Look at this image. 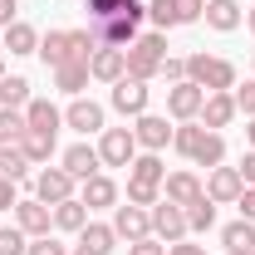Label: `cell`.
<instances>
[{"label": "cell", "instance_id": "6da1fadb", "mask_svg": "<svg viewBox=\"0 0 255 255\" xmlns=\"http://www.w3.org/2000/svg\"><path fill=\"white\" fill-rule=\"evenodd\" d=\"M94 49H98V39L94 30H49L44 39H39V54H44V64H69V59H79V64H89L94 59Z\"/></svg>", "mask_w": 255, "mask_h": 255}, {"label": "cell", "instance_id": "7a4b0ae2", "mask_svg": "<svg viewBox=\"0 0 255 255\" xmlns=\"http://www.w3.org/2000/svg\"><path fill=\"white\" fill-rule=\"evenodd\" d=\"M142 15H147V5H142V0H128L118 15H108V20H94L89 30H94V39L103 44V49H128V44L137 39V25H142Z\"/></svg>", "mask_w": 255, "mask_h": 255}, {"label": "cell", "instance_id": "3957f363", "mask_svg": "<svg viewBox=\"0 0 255 255\" xmlns=\"http://www.w3.org/2000/svg\"><path fill=\"white\" fill-rule=\"evenodd\" d=\"M123 54H128V74L147 84V79H157V74H162V59H167V34H137Z\"/></svg>", "mask_w": 255, "mask_h": 255}, {"label": "cell", "instance_id": "277c9868", "mask_svg": "<svg viewBox=\"0 0 255 255\" xmlns=\"http://www.w3.org/2000/svg\"><path fill=\"white\" fill-rule=\"evenodd\" d=\"M187 79L206 94H226L236 89V64L231 59H211V54H191L187 59Z\"/></svg>", "mask_w": 255, "mask_h": 255}, {"label": "cell", "instance_id": "5b68a950", "mask_svg": "<svg viewBox=\"0 0 255 255\" xmlns=\"http://www.w3.org/2000/svg\"><path fill=\"white\" fill-rule=\"evenodd\" d=\"M98 157L108 162V167H132V157H137V137H132V128H103Z\"/></svg>", "mask_w": 255, "mask_h": 255}, {"label": "cell", "instance_id": "8992f818", "mask_svg": "<svg viewBox=\"0 0 255 255\" xmlns=\"http://www.w3.org/2000/svg\"><path fill=\"white\" fill-rule=\"evenodd\" d=\"M152 236L167 241V246H177V241L187 236V211H182V206H172V201L162 196L157 206H152Z\"/></svg>", "mask_w": 255, "mask_h": 255}, {"label": "cell", "instance_id": "52a82bcc", "mask_svg": "<svg viewBox=\"0 0 255 255\" xmlns=\"http://www.w3.org/2000/svg\"><path fill=\"white\" fill-rule=\"evenodd\" d=\"M201 103H206V89H196L191 79H182V84H172V89H167V108H172V118H177V123H191V118L201 113Z\"/></svg>", "mask_w": 255, "mask_h": 255}, {"label": "cell", "instance_id": "ba28073f", "mask_svg": "<svg viewBox=\"0 0 255 255\" xmlns=\"http://www.w3.org/2000/svg\"><path fill=\"white\" fill-rule=\"evenodd\" d=\"M113 231H118V241H142V236H152V211L147 206H118L113 211Z\"/></svg>", "mask_w": 255, "mask_h": 255}, {"label": "cell", "instance_id": "9c48e42d", "mask_svg": "<svg viewBox=\"0 0 255 255\" xmlns=\"http://www.w3.org/2000/svg\"><path fill=\"white\" fill-rule=\"evenodd\" d=\"M113 108L128 113V118L147 113V84H142V79H132V74H123V79L113 84Z\"/></svg>", "mask_w": 255, "mask_h": 255}, {"label": "cell", "instance_id": "30bf717a", "mask_svg": "<svg viewBox=\"0 0 255 255\" xmlns=\"http://www.w3.org/2000/svg\"><path fill=\"white\" fill-rule=\"evenodd\" d=\"M34 191H39V201H44V206H59V201L74 196V177H69L64 167H44V172L34 177Z\"/></svg>", "mask_w": 255, "mask_h": 255}, {"label": "cell", "instance_id": "8fae6325", "mask_svg": "<svg viewBox=\"0 0 255 255\" xmlns=\"http://www.w3.org/2000/svg\"><path fill=\"white\" fill-rule=\"evenodd\" d=\"M132 137H137V147H147V152H162V147L172 142V128H167V118H157V113H137V123H132Z\"/></svg>", "mask_w": 255, "mask_h": 255}, {"label": "cell", "instance_id": "7c38bea8", "mask_svg": "<svg viewBox=\"0 0 255 255\" xmlns=\"http://www.w3.org/2000/svg\"><path fill=\"white\" fill-rule=\"evenodd\" d=\"M15 226H20L25 236H49V226H54V206H44L39 196H34V201H20V206H15Z\"/></svg>", "mask_w": 255, "mask_h": 255}, {"label": "cell", "instance_id": "4fadbf2b", "mask_svg": "<svg viewBox=\"0 0 255 255\" xmlns=\"http://www.w3.org/2000/svg\"><path fill=\"white\" fill-rule=\"evenodd\" d=\"M236 113H241V108H236V94L226 89V94H206V103H201V113H196V118H201V128H211V132H216V128H226Z\"/></svg>", "mask_w": 255, "mask_h": 255}, {"label": "cell", "instance_id": "5bb4252c", "mask_svg": "<svg viewBox=\"0 0 255 255\" xmlns=\"http://www.w3.org/2000/svg\"><path fill=\"white\" fill-rule=\"evenodd\" d=\"M89 74L103 79V84H118V79L128 74V54H123V49H103V44H98L94 59H89Z\"/></svg>", "mask_w": 255, "mask_h": 255}, {"label": "cell", "instance_id": "9a60e30c", "mask_svg": "<svg viewBox=\"0 0 255 255\" xmlns=\"http://www.w3.org/2000/svg\"><path fill=\"white\" fill-rule=\"evenodd\" d=\"M246 191V182H241V172L236 167H211V182H206V196L221 206V201H236Z\"/></svg>", "mask_w": 255, "mask_h": 255}, {"label": "cell", "instance_id": "2e32d148", "mask_svg": "<svg viewBox=\"0 0 255 255\" xmlns=\"http://www.w3.org/2000/svg\"><path fill=\"white\" fill-rule=\"evenodd\" d=\"M162 196H167L172 206H191L196 196H206V187H201V182H196L191 172H172V177L162 182Z\"/></svg>", "mask_w": 255, "mask_h": 255}, {"label": "cell", "instance_id": "e0dca14e", "mask_svg": "<svg viewBox=\"0 0 255 255\" xmlns=\"http://www.w3.org/2000/svg\"><path fill=\"white\" fill-rule=\"evenodd\" d=\"M98 147H89V142H74V147H69V152H64V172H69V177H74V182H84V177H94L98 172Z\"/></svg>", "mask_w": 255, "mask_h": 255}, {"label": "cell", "instance_id": "ac0fdd59", "mask_svg": "<svg viewBox=\"0 0 255 255\" xmlns=\"http://www.w3.org/2000/svg\"><path fill=\"white\" fill-rule=\"evenodd\" d=\"M79 201H84L89 211H94V206H113V201H118V182H113V177H103V172H94V177H84Z\"/></svg>", "mask_w": 255, "mask_h": 255}, {"label": "cell", "instance_id": "d6986e66", "mask_svg": "<svg viewBox=\"0 0 255 255\" xmlns=\"http://www.w3.org/2000/svg\"><path fill=\"white\" fill-rule=\"evenodd\" d=\"M64 123H69V128H79V132H98V128H103V108H98L94 98H79V103H69Z\"/></svg>", "mask_w": 255, "mask_h": 255}, {"label": "cell", "instance_id": "ffe728a7", "mask_svg": "<svg viewBox=\"0 0 255 255\" xmlns=\"http://www.w3.org/2000/svg\"><path fill=\"white\" fill-rule=\"evenodd\" d=\"M25 123L30 128H39V132H59V123H64V113L49 103V98H30L25 103Z\"/></svg>", "mask_w": 255, "mask_h": 255}, {"label": "cell", "instance_id": "44dd1931", "mask_svg": "<svg viewBox=\"0 0 255 255\" xmlns=\"http://www.w3.org/2000/svg\"><path fill=\"white\" fill-rule=\"evenodd\" d=\"M201 15H206V25H211V30H236V25H241V5H236V0H206V10H201Z\"/></svg>", "mask_w": 255, "mask_h": 255}, {"label": "cell", "instance_id": "7402d4cb", "mask_svg": "<svg viewBox=\"0 0 255 255\" xmlns=\"http://www.w3.org/2000/svg\"><path fill=\"white\" fill-rule=\"evenodd\" d=\"M221 157H226V137L206 128V132H201V142L191 147V162H196V167H221Z\"/></svg>", "mask_w": 255, "mask_h": 255}, {"label": "cell", "instance_id": "603a6c76", "mask_svg": "<svg viewBox=\"0 0 255 255\" xmlns=\"http://www.w3.org/2000/svg\"><path fill=\"white\" fill-rule=\"evenodd\" d=\"M5 49H10V54H39V34H34V25H25V20L5 25Z\"/></svg>", "mask_w": 255, "mask_h": 255}, {"label": "cell", "instance_id": "cb8c5ba5", "mask_svg": "<svg viewBox=\"0 0 255 255\" xmlns=\"http://www.w3.org/2000/svg\"><path fill=\"white\" fill-rule=\"evenodd\" d=\"M25 172H30L25 147H20V142H0V177H5V182H20Z\"/></svg>", "mask_w": 255, "mask_h": 255}, {"label": "cell", "instance_id": "d4e9b609", "mask_svg": "<svg viewBox=\"0 0 255 255\" xmlns=\"http://www.w3.org/2000/svg\"><path fill=\"white\" fill-rule=\"evenodd\" d=\"M128 182H147V187H162L167 182V167H162L157 152H142V157H132V177Z\"/></svg>", "mask_w": 255, "mask_h": 255}, {"label": "cell", "instance_id": "484cf974", "mask_svg": "<svg viewBox=\"0 0 255 255\" xmlns=\"http://www.w3.org/2000/svg\"><path fill=\"white\" fill-rule=\"evenodd\" d=\"M54 226H59V231H84V226H89V206H84L79 196L59 201V206H54Z\"/></svg>", "mask_w": 255, "mask_h": 255}, {"label": "cell", "instance_id": "4316f807", "mask_svg": "<svg viewBox=\"0 0 255 255\" xmlns=\"http://www.w3.org/2000/svg\"><path fill=\"white\" fill-rule=\"evenodd\" d=\"M79 246H89V251L108 255L113 246H118V231H113V226H98V221H89L84 231H79Z\"/></svg>", "mask_w": 255, "mask_h": 255}, {"label": "cell", "instance_id": "83f0119b", "mask_svg": "<svg viewBox=\"0 0 255 255\" xmlns=\"http://www.w3.org/2000/svg\"><path fill=\"white\" fill-rule=\"evenodd\" d=\"M25 103H30V79L5 74L0 79V108H25Z\"/></svg>", "mask_w": 255, "mask_h": 255}, {"label": "cell", "instance_id": "f1b7e54d", "mask_svg": "<svg viewBox=\"0 0 255 255\" xmlns=\"http://www.w3.org/2000/svg\"><path fill=\"white\" fill-rule=\"evenodd\" d=\"M20 147H25V157H30V162H49V157H54V132L30 128V132L20 137Z\"/></svg>", "mask_w": 255, "mask_h": 255}, {"label": "cell", "instance_id": "f546056e", "mask_svg": "<svg viewBox=\"0 0 255 255\" xmlns=\"http://www.w3.org/2000/svg\"><path fill=\"white\" fill-rule=\"evenodd\" d=\"M182 211H187V231H211V226H216V201H211V196H196Z\"/></svg>", "mask_w": 255, "mask_h": 255}, {"label": "cell", "instance_id": "4dcf8cb0", "mask_svg": "<svg viewBox=\"0 0 255 255\" xmlns=\"http://www.w3.org/2000/svg\"><path fill=\"white\" fill-rule=\"evenodd\" d=\"M54 84H59L64 94H79V89L89 84V64H79V59L59 64V69H54Z\"/></svg>", "mask_w": 255, "mask_h": 255}, {"label": "cell", "instance_id": "1f68e13d", "mask_svg": "<svg viewBox=\"0 0 255 255\" xmlns=\"http://www.w3.org/2000/svg\"><path fill=\"white\" fill-rule=\"evenodd\" d=\"M221 241H226V251H255V226L241 216V221H231L221 231Z\"/></svg>", "mask_w": 255, "mask_h": 255}, {"label": "cell", "instance_id": "d6a6232c", "mask_svg": "<svg viewBox=\"0 0 255 255\" xmlns=\"http://www.w3.org/2000/svg\"><path fill=\"white\" fill-rule=\"evenodd\" d=\"M25 132H30V123L20 108H0V142H20Z\"/></svg>", "mask_w": 255, "mask_h": 255}, {"label": "cell", "instance_id": "836d02e7", "mask_svg": "<svg viewBox=\"0 0 255 255\" xmlns=\"http://www.w3.org/2000/svg\"><path fill=\"white\" fill-rule=\"evenodd\" d=\"M201 132H206L201 123H182V128H172V147H177L182 157H191V147L201 142Z\"/></svg>", "mask_w": 255, "mask_h": 255}, {"label": "cell", "instance_id": "e575fe53", "mask_svg": "<svg viewBox=\"0 0 255 255\" xmlns=\"http://www.w3.org/2000/svg\"><path fill=\"white\" fill-rule=\"evenodd\" d=\"M30 251V236L20 226H0V255H25Z\"/></svg>", "mask_w": 255, "mask_h": 255}, {"label": "cell", "instance_id": "d590c367", "mask_svg": "<svg viewBox=\"0 0 255 255\" xmlns=\"http://www.w3.org/2000/svg\"><path fill=\"white\" fill-rule=\"evenodd\" d=\"M147 15H152V25H157V30L182 25V20H177V0H152V5H147Z\"/></svg>", "mask_w": 255, "mask_h": 255}, {"label": "cell", "instance_id": "8d00e7d4", "mask_svg": "<svg viewBox=\"0 0 255 255\" xmlns=\"http://www.w3.org/2000/svg\"><path fill=\"white\" fill-rule=\"evenodd\" d=\"M128 201H132V206H157V201H162V187H147V182H128Z\"/></svg>", "mask_w": 255, "mask_h": 255}, {"label": "cell", "instance_id": "74e56055", "mask_svg": "<svg viewBox=\"0 0 255 255\" xmlns=\"http://www.w3.org/2000/svg\"><path fill=\"white\" fill-rule=\"evenodd\" d=\"M128 0H89V20H108V15H118Z\"/></svg>", "mask_w": 255, "mask_h": 255}, {"label": "cell", "instance_id": "f35d334b", "mask_svg": "<svg viewBox=\"0 0 255 255\" xmlns=\"http://www.w3.org/2000/svg\"><path fill=\"white\" fill-rule=\"evenodd\" d=\"M128 255H167V246H162L157 236H142V241H132V246H128Z\"/></svg>", "mask_w": 255, "mask_h": 255}, {"label": "cell", "instance_id": "ab89813d", "mask_svg": "<svg viewBox=\"0 0 255 255\" xmlns=\"http://www.w3.org/2000/svg\"><path fill=\"white\" fill-rule=\"evenodd\" d=\"M25 255H69V251H64L59 241H49V236H34V241H30V251H25Z\"/></svg>", "mask_w": 255, "mask_h": 255}, {"label": "cell", "instance_id": "60d3db41", "mask_svg": "<svg viewBox=\"0 0 255 255\" xmlns=\"http://www.w3.org/2000/svg\"><path fill=\"white\" fill-rule=\"evenodd\" d=\"M201 10H206V0H177V20H182V25L201 20Z\"/></svg>", "mask_w": 255, "mask_h": 255}, {"label": "cell", "instance_id": "b9f144b4", "mask_svg": "<svg viewBox=\"0 0 255 255\" xmlns=\"http://www.w3.org/2000/svg\"><path fill=\"white\" fill-rule=\"evenodd\" d=\"M162 74H167V84H182V79H187V59H172V54H167V59H162Z\"/></svg>", "mask_w": 255, "mask_h": 255}, {"label": "cell", "instance_id": "7bdbcfd3", "mask_svg": "<svg viewBox=\"0 0 255 255\" xmlns=\"http://www.w3.org/2000/svg\"><path fill=\"white\" fill-rule=\"evenodd\" d=\"M236 108H246V113L255 118V79L246 84V89H236Z\"/></svg>", "mask_w": 255, "mask_h": 255}, {"label": "cell", "instance_id": "ee69618b", "mask_svg": "<svg viewBox=\"0 0 255 255\" xmlns=\"http://www.w3.org/2000/svg\"><path fill=\"white\" fill-rule=\"evenodd\" d=\"M20 206V196H15V182H5L0 177V211H15Z\"/></svg>", "mask_w": 255, "mask_h": 255}, {"label": "cell", "instance_id": "f6af8a7d", "mask_svg": "<svg viewBox=\"0 0 255 255\" xmlns=\"http://www.w3.org/2000/svg\"><path fill=\"white\" fill-rule=\"evenodd\" d=\"M236 206H241V216H246V221H255V187L241 191V196H236Z\"/></svg>", "mask_w": 255, "mask_h": 255}, {"label": "cell", "instance_id": "bcb514c9", "mask_svg": "<svg viewBox=\"0 0 255 255\" xmlns=\"http://www.w3.org/2000/svg\"><path fill=\"white\" fill-rule=\"evenodd\" d=\"M236 172H241V182H246V187H255V147L241 157V167H236Z\"/></svg>", "mask_w": 255, "mask_h": 255}, {"label": "cell", "instance_id": "7dc6e473", "mask_svg": "<svg viewBox=\"0 0 255 255\" xmlns=\"http://www.w3.org/2000/svg\"><path fill=\"white\" fill-rule=\"evenodd\" d=\"M167 255H206V246H191V241H177V246H167Z\"/></svg>", "mask_w": 255, "mask_h": 255}, {"label": "cell", "instance_id": "c3c4849f", "mask_svg": "<svg viewBox=\"0 0 255 255\" xmlns=\"http://www.w3.org/2000/svg\"><path fill=\"white\" fill-rule=\"evenodd\" d=\"M0 25H15V0H0Z\"/></svg>", "mask_w": 255, "mask_h": 255}, {"label": "cell", "instance_id": "681fc988", "mask_svg": "<svg viewBox=\"0 0 255 255\" xmlns=\"http://www.w3.org/2000/svg\"><path fill=\"white\" fill-rule=\"evenodd\" d=\"M246 137H251V147H255V123H251V128H246Z\"/></svg>", "mask_w": 255, "mask_h": 255}, {"label": "cell", "instance_id": "f907efd6", "mask_svg": "<svg viewBox=\"0 0 255 255\" xmlns=\"http://www.w3.org/2000/svg\"><path fill=\"white\" fill-rule=\"evenodd\" d=\"M74 255H98V251H89V246H79V251H74Z\"/></svg>", "mask_w": 255, "mask_h": 255}, {"label": "cell", "instance_id": "816d5d0a", "mask_svg": "<svg viewBox=\"0 0 255 255\" xmlns=\"http://www.w3.org/2000/svg\"><path fill=\"white\" fill-rule=\"evenodd\" d=\"M246 25H251V30H255V10H251V15H246Z\"/></svg>", "mask_w": 255, "mask_h": 255}, {"label": "cell", "instance_id": "f5cc1de1", "mask_svg": "<svg viewBox=\"0 0 255 255\" xmlns=\"http://www.w3.org/2000/svg\"><path fill=\"white\" fill-rule=\"evenodd\" d=\"M226 255H255V251H226Z\"/></svg>", "mask_w": 255, "mask_h": 255}, {"label": "cell", "instance_id": "db71d44e", "mask_svg": "<svg viewBox=\"0 0 255 255\" xmlns=\"http://www.w3.org/2000/svg\"><path fill=\"white\" fill-rule=\"evenodd\" d=\"M0 79H5V59H0Z\"/></svg>", "mask_w": 255, "mask_h": 255}]
</instances>
